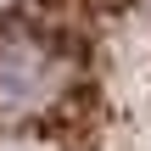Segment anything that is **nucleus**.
Returning a JSON list of instances; mask_svg holds the SVG:
<instances>
[{"instance_id": "nucleus-1", "label": "nucleus", "mask_w": 151, "mask_h": 151, "mask_svg": "<svg viewBox=\"0 0 151 151\" xmlns=\"http://www.w3.org/2000/svg\"><path fill=\"white\" fill-rule=\"evenodd\" d=\"M146 6H151V0H146Z\"/></svg>"}]
</instances>
